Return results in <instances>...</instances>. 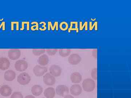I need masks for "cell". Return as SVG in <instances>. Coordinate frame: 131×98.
I'll return each instance as SVG.
<instances>
[{
    "instance_id": "6",
    "label": "cell",
    "mask_w": 131,
    "mask_h": 98,
    "mask_svg": "<svg viewBox=\"0 0 131 98\" xmlns=\"http://www.w3.org/2000/svg\"><path fill=\"white\" fill-rule=\"evenodd\" d=\"M43 81L46 85H52L56 83V79L50 73H47L43 77Z\"/></svg>"
},
{
    "instance_id": "17",
    "label": "cell",
    "mask_w": 131,
    "mask_h": 98,
    "mask_svg": "<svg viewBox=\"0 0 131 98\" xmlns=\"http://www.w3.org/2000/svg\"><path fill=\"white\" fill-rule=\"evenodd\" d=\"M49 62V57L46 54L42 55L39 57L38 60V63L41 66H46Z\"/></svg>"
},
{
    "instance_id": "22",
    "label": "cell",
    "mask_w": 131,
    "mask_h": 98,
    "mask_svg": "<svg viewBox=\"0 0 131 98\" xmlns=\"http://www.w3.org/2000/svg\"><path fill=\"white\" fill-rule=\"evenodd\" d=\"M91 76L92 79L94 80H97V68H94L92 70L91 72Z\"/></svg>"
},
{
    "instance_id": "23",
    "label": "cell",
    "mask_w": 131,
    "mask_h": 98,
    "mask_svg": "<svg viewBox=\"0 0 131 98\" xmlns=\"http://www.w3.org/2000/svg\"><path fill=\"white\" fill-rule=\"evenodd\" d=\"M68 24L66 22H62L60 24V27L61 30L63 31H65L68 29Z\"/></svg>"
},
{
    "instance_id": "7",
    "label": "cell",
    "mask_w": 131,
    "mask_h": 98,
    "mask_svg": "<svg viewBox=\"0 0 131 98\" xmlns=\"http://www.w3.org/2000/svg\"><path fill=\"white\" fill-rule=\"evenodd\" d=\"M56 92L58 95L64 97L69 93V88L65 85H59L57 87Z\"/></svg>"
},
{
    "instance_id": "13",
    "label": "cell",
    "mask_w": 131,
    "mask_h": 98,
    "mask_svg": "<svg viewBox=\"0 0 131 98\" xmlns=\"http://www.w3.org/2000/svg\"><path fill=\"white\" fill-rule=\"evenodd\" d=\"M16 77V73L12 70H8L6 71L4 74V78L7 81H13Z\"/></svg>"
},
{
    "instance_id": "26",
    "label": "cell",
    "mask_w": 131,
    "mask_h": 98,
    "mask_svg": "<svg viewBox=\"0 0 131 98\" xmlns=\"http://www.w3.org/2000/svg\"><path fill=\"white\" fill-rule=\"evenodd\" d=\"M25 98H35V97L32 95H28V96H26Z\"/></svg>"
},
{
    "instance_id": "27",
    "label": "cell",
    "mask_w": 131,
    "mask_h": 98,
    "mask_svg": "<svg viewBox=\"0 0 131 98\" xmlns=\"http://www.w3.org/2000/svg\"></svg>"
},
{
    "instance_id": "11",
    "label": "cell",
    "mask_w": 131,
    "mask_h": 98,
    "mask_svg": "<svg viewBox=\"0 0 131 98\" xmlns=\"http://www.w3.org/2000/svg\"><path fill=\"white\" fill-rule=\"evenodd\" d=\"M71 93L75 96L80 95L82 93V89L79 84H74L71 86L70 88Z\"/></svg>"
},
{
    "instance_id": "5",
    "label": "cell",
    "mask_w": 131,
    "mask_h": 98,
    "mask_svg": "<svg viewBox=\"0 0 131 98\" xmlns=\"http://www.w3.org/2000/svg\"><path fill=\"white\" fill-rule=\"evenodd\" d=\"M21 51L19 49H12L8 52V56L9 59L12 60H17L21 56Z\"/></svg>"
},
{
    "instance_id": "2",
    "label": "cell",
    "mask_w": 131,
    "mask_h": 98,
    "mask_svg": "<svg viewBox=\"0 0 131 98\" xmlns=\"http://www.w3.org/2000/svg\"><path fill=\"white\" fill-rule=\"evenodd\" d=\"M31 77L27 73L24 72L19 75L17 80L19 84L21 85H27L31 81Z\"/></svg>"
},
{
    "instance_id": "21",
    "label": "cell",
    "mask_w": 131,
    "mask_h": 98,
    "mask_svg": "<svg viewBox=\"0 0 131 98\" xmlns=\"http://www.w3.org/2000/svg\"><path fill=\"white\" fill-rule=\"evenodd\" d=\"M10 98H23V96L21 93L15 92L12 94Z\"/></svg>"
},
{
    "instance_id": "16",
    "label": "cell",
    "mask_w": 131,
    "mask_h": 98,
    "mask_svg": "<svg viewBox=\"0 0 131 98\" xmlns=\"http://www.w3.org/2000/svg\"><path fill=\"white\" fill-rule=\"evenodd\" d=\"M44 94L46 98H53L56 95V91L53 88L49 87L45 90Z\"/></svg>"
},
{
    "instance_id": "24",
    "label": "cell",
    "mask_w": 131,
    "mask_h": 98,
    "mask_svg": "<svg viewBox=\"0 0 131 98\" xmlns=\"http://www.w3.org/2000/svg\"><path fill=\"white\" fill-rule=\"evenodd\" d=\"M97 50L96 49H94L92 51V56L95 58H97Z\"/></svg>"
},
{
    "instance_id": "4",
    "label": "cell",
    "mask_w": 131,
    "mask_h": 98,
    "mask_svg": "<svg viewBox=\"0 0 131 98\" xmlns=\"http://www.w3.org/2000/svg\"><path fill=\"white\" fill-rule=\"evenodd\" d=\"M48 69L46 67H42L40 65H37L34 67L33 71L34 75L37 77L43 76L47 72Z\"/></svg>"
},
{
    "instance_id": "15",
    "label": "cell",
    "mask_w": 131,
    "mask_h": 98,
    "mask_svg": "<svg viewBox=\"0 0 131 98\" xmlns=\"http://www.w3.org/2000/svg\"><path fill=\"white\" fill-rule=\"evenodd\" d=\"M43 88L39 85H34L31 88L32 93L35 96H40L43 92Z\"/></svg>"
},
{
    "instance_id": "9",
    "label": "cell",
    "mask_w": 131,
    "mask_h": 98,
    "mask_svg": "<svg viewBox=\"0 0 131 98\" xmlns=\"http://www.w3.org/2000/svg\"><path fill=\"white\" fill-rule=\"evenodd\" d=\"M81 56L78 54H71L68 58L69 63L71 65H76L80 63L81 60Z\"/></svg>"
},
{
    "instance_id": "19",
    "label": "cell",
    "mask_w": 131,
    "mask_h": 98,
    "mask_svg": "<svg viewBox=\"0 0 131 98\" xmlns=\"http://www.w3.org/2000/svg\"><path fill=\"white\" fill-rule=\"evenodd\" d=\"M46 50L43 49H34L32 50L33 54L36 56H39L42 54H44Z\"/></svg>"
},
{
    "instance_id": "14",
    "label": "cell",
    "mask_w": 131,
    "mask_h": 98,
    "mask_svg": "<svg viewBox=\"0 0 131 98\" xmlns=\"http://www.w3.org/2000/svg\"><path fill=\"white\" fill-rule=\"evenodd\" d=\"M70 79L73 83L78 84L81 81L82 77L80 73L78 72H75L71 74Z\"/></svg>"
},
{
    "instance_id": "12",
    "label": "cell",
    "mask_w": 131,
    "mask_h": 98,
    "mask_svg": "<svg viewBox=\"0 0 131 98\" xmlns=\"http://www.w3.org/2000/svg\"><path fill=\"white\" fill-rule=\"evenodd\" d=\"M10 63L8 58L2 57L0 58V69L5 70L9 68Z\"/></svg>"
},
{
    "instance_id": "3",
    "label": "cell",
    "mask_w": 131,
    "mask_h": 98,
    "mask_svg": "<svg viewBox=\"0 0 131 98\" xmlns=\"http://www.w3.org/2000/svg\"><path fill=\"white\" fill-rule=\"evenodd\" d=\"M28 67V63L25 60H18L16 61L15 64V69L19 72H24L27 69Z\"/></svg>"
},
{
    "instance_id": "20",
    "label": "cell",
    "mask_w": 131,
    "mask_h": 98,
    "mask_svg": "<svg viewBox=\"0 0 131 98\" xmlns=\"http://www.w3.org/2000/svg\"><path fill=\"white\" fill-rule=\"evenodd\" d=\"M46 51L49 55L52 56L55 55L56 54L58 51V50L57 49H47Z\"/></svg>"
},
{
    "instance_id": "1",
    "label": "cell",
    "mask_w": 131,
    "mask_h": 98,
    "mask_svg": "<svg viewBox=\"0 0 131 98\" xmlns=\"http://www.w3.org/2000/svg\"><path fill=\"white\" fill-rule=\"evenodd\" d=\"M82 87L84 91L87 92H92L95 88V82L91 79H86L83 82Z\"/></svg>"
},
{
    "instance_id": "10",
    "label": "cell",
    "mask_w": 131,
    "mask_h": 98,
    "mask_svg": "<svg viewBox=\"0 0 131 98\" xmlns=\"http://www.w3.org/2000/svg\"><path fill=\"white\" fill-rule=\"evenodd\" d=\"M12 90L11 88L7 85L2 86L0 88V94L4 97H8L11 95Z\"/></svg>"
},
{
    "instance_id": "25",
    "label": "cell",
    "mask_w": 131,
    "mask_h": 98,
    "mask_svg": "<svg viewBox=\"0 0 131 98\" xmlns=\"http://www.w3.org/2000/svg\"><path fill=\"white\" fill-rule=\"evenodd\" d=\"M63 98H74L73 96L70 95H67L64 96Z\"/></svg>"
},
{
    "instance_id": "8",
    "label": "cell",
    "mask_w": 131,
    "mask_h": 98,
    "mask_svg": "<svg viewBox=\"0 0 131 98\" xmlns=\"http://www.w3.org/2000/svg\"><path fill=\"white\" fill-rule=\"evenodd\" d=\"M50 73L54 77L60 76L62 72V69L58 65H51L49 69Z\"/></svg>"
},
{
    "instance_id": "18",
    "label": "cell",
    "mask_w": 131,
    "mask_h": 98,
    "mask_svg": "<svg viewBox=\"0 0 131 98\" xmlns=\"http://www.w3.org/2000/svg\"><path fill=\"white\" fill-rule=\"evenodd\" d=\"M71 52V50L69 49H61L59 50V55L62 57H66L69 55Z\"/></svg>"
}]
</instances>
